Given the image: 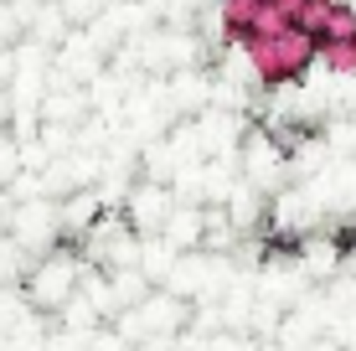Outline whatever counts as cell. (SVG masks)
<instances>
[{"instance_id": "1", "label": "cell", "mask_w": 356, "mask_h": 351, "mask_svg": "<svg viewBox=\"0 0 356 351\" xmlns=\"http://www.w3.org/2000/svg\"><path fill=\"white\" fill-rule=\"evenodd\" d=\"M243 47H248V63L253 72H259L264 83H289V78H300L305 67L315 63V36H305L300 26H289V31H279V36H243Z\"/></svg>"}, {"instance_id": "2", "label": "cell", "mask_w": 356, "mask_h": 351, "mask_svg": "<svg viewBox=\"0 0 356 351\" xmlns=\"http://www.w3.org/2000/svg\"><path fill=\"white\" fill-rule=\"evenodd\" d=\"M253 16H259V0H217V21L232 42H243L253 31Z\"/></svg>"}, {"instance_id": "3", "label": "cell", "mask_w": 356, "mask_h": 351, "mask_svg": "<svg viewBox=\"0 0 356 351\" xmlns=\"http://www.w3.org/2000/svg\"><path fill=\"white\" fill-rule=\"evenodd\" d=\"M315 63H325L330 72H356V36H346V42H321L315 47Z\"/></svg>"}, {"instance_id": "4", "label": "cell", "mask_w": 356, "mask_h": 351, "mask_svg": "<svg viewBox=\"0 0 356 351\" xmlns=\"http://www.w3.org/2000/svg\"><path fill=\"white\" fill-rule=\"evenodd\" d=\"M346 36H356V10L341 6V0H330L325 26H321V42H346Z\"/></svg>"}, {"instance_id": "5", "label": "cell", "mask_w": 356, "mask_h": 351, "mask_svg": "<svg viewBox=\"0 0 356 351\" xmlns=\"http://www.w3.org/2000/svg\"><path fill=\"white\" fill-rule=\"evenodd\" d=\"M279 31H289V16L274 6V0H259V16H253L248 36H279Z\"/></svg>"}, {"instance_id": "6", "label": "cell", "mask_w": 356, "mask_h": 351, "mask_svg": "<svg viewBox=\"0 0 356 351\" xmlns=\"http://www.w3.org/2000/svg\"><path fill=\"white\" fill-rule=\"evenodd\" d=\"M325 10H330V0H305V6H300V16H294V26H300L305 36H315V42H321Z\"/></svg>"}]
</instances>
